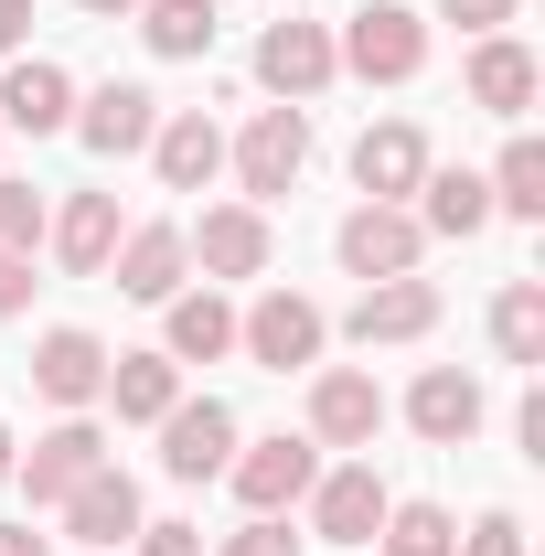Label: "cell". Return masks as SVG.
<instances>
[{"label": "cell", "instance_id": "6da1fadb", "mask_svg": "<svg viewBox=\"0 0 545 556\" xmlns=\"http://www.w3.org/2000/svg\"><path fill=\"white\" fill-rule=\"evenodd\" d=\"M332 65L364 75V86H407V75L428 65V22H417L407 0H364V11H342Z\"/></svg>", "mask_w": 545, "mask_h": 556}, {"label": "cell", "instance_id": "7a4b0ae2", "mask_svg": "<svg viewBox=\"0 0 545 556\" xmlns=\"http://www.w3.org/2000/svg\"><path fill=\"white\" fill-rule=\"evenodd\" d=\"M321 343H332V321H321V300H300V289H257V311H236V353L268 364V375L321 364Z\"/></svg>", "mask_w": 545, "mask_h": 556}, {"label": "cell", "instance_id": "3957f363", "mask_svg": "<svg viewBox=\"0 0 545 556\" xmlns=\"http://www.w3.org/2000/svg\"><path fill=\"white\" fill-rule=\"evenodd\" d=\"M236 182H246V204H278L300 172H310V108H257L246 129H236Z\"/></svg>", "mask_w": 545, "mask_h": 556}, {"label": "cell", "instance_id": "277c9868", "mask_svg": "<svg viewBox=\"0 0 545 556\" xmlns=\"http://www.w3.org/2000/svg\"><path fill=\"white\" fill-rule=\"evenodd\" d=\"M225 482H236V503L246 514H289V503H310V482H321V450L310 439H236V460H225Z\"/></svg>", "mask_w": 545, "mask_h": 556}, {"label": "cell", "instance_id": "5b68a950", "mask_svg": "<svg viewBox=\"0 0 545 556\" xmlns=\"http://www.w3.org/2000/svg\"><path fill=\"white\" fill-rule=\"evenodd\" d=\"M332 22H300V11H278L268 33H257V86H268L278 108H310L321 86H332Z\"/></svg>", "mask_w": 545, "mask_h": 556}, {"label": "cell", "instance_id": "8992f818", "mask_svg": "<svg viewBox=\"0 0 545 556\" xmlns=\"http://www.w3.org/2000/svg\"><path fill=\"white\" fill-rule=\"evenodd\" d=\"M342 278H417V257H428V225H417L407 204H353L332 236Z\"/></svg>", "mask_w": 545, "mask_h": 556}, {"label": "cell", "instance_id": "52a82bcc", "mask_svg": "<svg viewBox=\"0 0 545 556\" xmlns=\"http://www.w3.org/2000/svg\"><path fill=\"white\" fill-rule=\"evenodd\" d=\"M375 428H385V386L364 375V364H321L310 375V450H375Z\"/></svg>", "mask_w": 545, "mask_h": 556}, {"label": "cell", "instance_id": "ba28073f", "mask_svg": "<svg viewBox=\"0 0 545 556\" xmlns=\"http://www.w3.org/2000/svg\"><path fill=\"white\" fill-rule=\"evenodd\" d=\"M268 204H204V225H182V257L204 278H268Z\"/></svg>", "mask_w": 545, "mask_h": 556}, {"label": "cell", "instance_id": "9c48e42d", "mask_svg": "<svg viewBox=\"0 0 545 556\" xmlns=\"http://www.w3.org/2000/svg\"><path fill=\"white\" fill-rule=\"evenodd\" d=\"M385 503H396V492L375 482V460H332V471L310 482V535H321V546H375Z\"/></svg>", "mask_w": 545, "mask_h": 556}, {"label": "cell", "instance_id": "30bf717a", "mask_svg": "<svg viewBox=\"0 0 545 556\" xmlns=\"http://www.w3.org/2000/svg\"><path fill=\"white\" fill-rule=\"evenodd\" d=\"M481 417H492V396H481V375H460V364H428L407 386V428L428 439V450H471Z\"/></svg>", "mask_w": 545, "mask_h": 556}, {"label": "cell", "instance_id": "8fae6325", "mask_svg": "<svg viewBox=\"0 0 545 556\" xmlns=\"http://www.w3.org/2000/svg\"><path fill=\"white\" fill-rule=\"evenodd\" d=\"M236 460V407L225 396H182V407L161 417V471L172 482H214Z\"/></svg>", "mask_w": 545, "mask_h": 556}, {"label": "cell", "instance_id": "7c38bea8", "mask_svg": "<svg viewBox=\"0 0 545 556\" xmlns=\"http://www.w3.org/2000/svg\"><path fill=\"white\" fill-rule=\"evenodd\" d=\"M11 471L33 482V503H65V492L86 482V471H107V428L75 407V417H54V428L33 439V460H11Z\"/></svg>", "mask_w": 545, "mask_h": 556}, {"label": "cell", "instance_id": "4fadbf2b", "mask_svg": "<svg viewBox=\"0 0 545 556\" xmlns=\"http://www.w3.org/2000/svg\"><path fill=\"white\" fill-rule=\"evenodd\" d=\"M150 129H161V97H150V86H129V75H107L97 97H75V139H86L97 161L150 150Z\"/></svg>", "mask_w": 545, "mask_h": 556}, {"label": "cell", "instance_id": "5bb4252c", "mask_svg": "<svg viewBox=\"0 0 545 556\" xmlns=\"http://www.w3.org/2000/svg\"><path fill=\"white\" fill-rule=\"evenodd\" d=\"M353 343H428L439 332V289L428 278H364V300H353V321H342Z\"/></svg>", "mask_w": 545, "mask_h": 556}, {"label": "cell", "instance_id": "9a60e30c", "mask_svg": "<svg viewBox=\"0 0 545 556\" xmlns=\"http://www.w3.org/2000/svg\"><path fill=\"white\" fill-rule=\"evenodd\" d=\"M353 182H364V204H407L417 182H428V139H417V118H375V129L353 139Z\"/></svg>", "mask_w": 545, "mask_h": 556}, {"label": "cell", "instance_id": "2e32d148", "mask_svg": "<svg viewBox=\"0 0 545 556\" xmlns=\"http://www.w3.org/2000/svg\"><path fill=\"white\" fill-rule=\"evenodd\" d=\"M97 278H118V300H150V311H161V300L193 278V257H182V225H129V236H118V257H107Z\"/></svg>", "mask_w": 545, "mask_h": 556}, {"label": "cell", "instance_id": "e0dca14e", "mask_svg": "<svg viewBox=\"0 0 545 556\" xmlns=\"http://www.w3.org/2000/svg\"><path fill=\"white\" fill-rule=\"evenodd\" d=\"M139 525H150V514H139V482L118 471V460H107V471H86V482L65 492V535H86L97 556H118Z\"/></svg>", "mask_w": 545, "mask_h": 556}, {"label": "cell", "instance_id": "ac0fdd59", "mask_svg": "<svg viewBox=\"0 0 545 556\" xmlns=\"http://www.w3.org/2000/svg\"><path fill=\"white\" fill-rule=\"evenodd\" d=\"M0 129H33V139L75 129V75L43 65V54H22V65L0 75Z\"/></svg>", "mask_w": 545, "mask_h": 556}, {"label": "cell", "instance_id": "d6986e66", "mask_svg": "<svg viewBox=\"0 0 545 556\" xmlns=\"http://www.w3.org/2000/svg\"><path fill=\"white\" fill-rule=\"evenodd\" d=\"M150 161H161V182H172V193H204L214 172H225V129H214L204 108H161Z\"/></svg>", "mask_w": 545, "mask_h": 556}, {"label": "cell", "instance_id": "ffe728a7", "mask_svg": "<svg viewBox=\"0 0 545 556\" xmlns=\"http://www.w3.org/2000/svg\"><path fill=\"white\" fill-rule=\"evenodd\" d=\"M460 86H471V108H492V118H524V108H535V86H545V65L514 43V33H481Z\"/></svg>", "mask_w": 545, "mask_h": 556}, {"label": "cell", "instance_id": "44dd1931", "mask_svg": "<svg viewBox=\"0 0 545 556\" xmlns=\"http://www.w3.org/2000/svg\"><path fill=\"white\" fill-rule=\"evenodd\" d=\"M161 311H172V332H161L172 364H225V353H236V300H225L214 278H204V289H172Z\"/></svg>", "mask_w": 545, "mask_h": 556}, {"label": "cell", "instance_id": "7402d4cb", "mask_svg": "<svg viewBox=\"0 0 545 556\" xmlns=\"http://www.w3.org/2000/svg\"><path fill=\"white\" fill-rule=\"evenodd\" d=\"M33 386H43V396H54V407H97V386H107V343H97V332H43V343H33Z\"/></svg>", "mask_w": 545, "mask_h": 556}, {"label": "cell", "instance_id": "603a6c76", "mask_svg": "<svg viewBox=\"0 0 545 556\" xmlns=\"http://www.w3.org/2000/svg\"><path fill=\"white\" fill-rule=\"evenodd\" d=\"M97 396L129 417V428H161V417L182 407V364L172 353H107V386Z\"/></svg>", "mask_w": 545, "mask_h": 556}, {"label": "cell", "instance_id": "cb8c5ba5", "mask_svg": "<svg viewBox=\"0 0 545 556\" xmlns=\"http://www.w3.org/2000/svg\"><path fill=\"white\" fill-rule=\"evenodd\" d=\"M43 236H54V257H65V278H97L107 257H118V236H129V225H118V193H75V204L54 214Z\"/></svg>", "mask_w": 545, "mask_h": 556}, {"label": "cell", "instance_id": "d4e9b609", "mask_svg": "<svg viewBox=\"0 0 545 556\" xmlns=\"http://www.w3.org/2000/svg\"><path fill=\"white\" fill-rule=\"evenodd\" d=\"M417 225H428V236H460V247H471L481 225H492V182H481V172H439V161H428V182H417Z\"/></svg>", "mask_w": 545, "mask_h": 556}, {"label": "cell", "instance_id": "484cf974", "mask_svg": "<svg viewBox=\"0 0 545 556\" xmlns=\"http://www.w3.org/2000/svg\"><path fill=\"white\" fill-rule=\"evenodd\" d=\"M129 22H139V43H150L161 65H193V54H214V33H225L214 0H139Z\"/></svg>", "mask_w": 545, "mask_h": 556}, {"label": "cell", "instance_id": "4316f807", "mask_svg": "<svg viewBox=\"0 0 545 556\" xmlns=\"http://www.w3.org/2000/svg\"><path fill=\"white\" fill-rule=\"evenodd\" d=\"M492 353H503V364H545V278H503V300H492Z\"/></svg>", "mask_w": 545, "mask_h": 556}, {"label": "cell", "instance_id": "83f0119b", "mask_svg": "<svg viewBox=\"0 0 545 556\" xmlns=\"http://www.w3.org/2000/svg\"><path fill=\"white\" fill-rule=\"evenodd\" d=\"M481 182H492V214H524V225H535L545 214V139H503V161H492V172H481Z\"/></svg>", "mask_w": 545, "mask_h": 556}, {"label": "cell", "instance_id": "f1b7e54d", "mask_svg": "<svg viewBox=\"0 0 545 556\" xmlns=\"http://www.w3.org/2000/svg\"><path fill=\"white\" fill-rule=\"evenodd\" d=\"M375 546H385V556H449V546H460V525H449V503H385Z\"/></svg>", "mask_w": 545, "mask_h": 556}, {"label": "cell", "instance_id": "f546056e", "mask_svg": "<svg viewBox=\"0 0 545 556\" xmlns=\"http://www.w3.org/2000/svg\"><path fill=\"white\" fill-rule=\"evenodd\" d=\"M43 225H54V214H43V193L0 172V247H43Z\"/></svg>", "mask_w": 545, "mask_h": 556}, {"label": "cell", "instance_id": "4dcf8cb0", "mask_svg": "<svg viewBox=\"0 0 545 556\" xmlns=\"http://www.w3.org/2000/svg\"><path fill=\"white\" fill-rule=\"evenodd\" d=\"M214 556H300V535H289V514H246Z\"/></svg>", "mask_w": 545, "mask_h": 556}, {"label": "cell", "instance_id": "1f68e13d", "mask_svg": "<svg viewBox=\"0 0 545 556\" xmlns=\"http://www.w3.org/2000/svg\"><path fill=\"white\" fill-rule=\"evenodd\" d=\"M449 556H524V514H503V503H492V514H481Z\"/></svg>", "mask_w": 545, "mask_h": 556}, {"label": "cell", "instance_id": "d6a6232c", "mask_svg": "<svg viewBox=\"0 0 545 556\" xmlns=\"http://www.w3.org/2000/svg\"><path fill=\"white\" fill-rule=\"evenodd\" d=\"M514 11H524V0H439V22H460V33H503V22H514Z\"/></svg>", "mask_w": 545, "mask_h": 556}, {"label": "cell", "instance_id": "836d02e7", "mask_svg": "<svg viewBox=\"0 0 545 556\" xmlns=\"http://www.w3.org/2000/svg\"><path fill=\"white\" fill-rule=\"evenodd\" d=\"M139 556H204V525H139Z\"/></svg>", "mask_w": 545, "mask_h": 556}, {"label": "cell", "instance_id": "e575fe53", "mask_svg": "<svg viewBox=\"0 0 545 556\" xmlns=\"http://www.w3.org/2000/svg\"><path fill=\"white\" fill-rule=\"evenodd\" d=\"M33 300V247H0V321Z\"/></svg>", "mask_w": 545, "mask_h": 556}, {"label": "cell", "instance_id": "d590c367", "mask_svg": "<svg viewBox=\"0 0 545 556\" xmlns=\"http://www.w3.org/2000/svg\"><path fill=\"white\" fill-rule=\"evenodd\" d=\"M22 33H33V0H0V54H22Z\"/></svg>", "mask_w": 545, "mask_h": 556}, {"label": "cell", "instance_id": "8d00e7d4", "mask_svg": "<svg viewBox=\"0 0 545 556\" xmlns=\"http://www.w3.org/2000/svg\"><path fill=\"white\" fill-rule=\"evenodd\" d=\"M0 556H54V535H33V525H0Z\"/></svg>", "mask_w": 545, "mask_h": 556}, {"label": "cell", "instance_id": "74e56055", "mask_svg": "<svg viewBox=\"0 0 545 556\" xmlns=\"http://www.w3.org/2000/svg\"><path fill=\"white\" fill-rule=\"evenodd\" d=\"M75 11H97V22H129L139 0H75Z\"/></svg>", "mask_w": 545, "mask_h": 556}, {"label": "cell", "instance_id": "f35d334b", "mask_svg": "<svg viewBox=\"0 0 545 556\" xmlns=\"http://www.w3.org/2000/svg\"><path fill=\"white\" fill-rule=\"evenodd\" d=\"M11 460H22V439H11V428H0V482H11Z\"/></svg>", "mask_w": 545, "mask_h": 556}, {"label": "cell", "instance_id": "ab89813d", "mask_svg": "<svg viewBox=\"0 0 545 556\" xmlns=\"http://www.w3.org/2000/svg\"><path fill=\"white\" fill-rule=\"evenodd\" d=\"M278 11H300V0H278Z\"/></svg>", "mask_w": 545, "mask_h": 556}, {"label": "cell", "instance_id": "60d3db41", "mask_svg": "<svg viewBox=\"0 0 545 556\" xmlns=\"http://www.w3.org/2000/svg\"><path fill=\"white\" fill-rule=\"evenodd\" d=\"M0 139H11V129H0Z\"/></svg>", "mask_w": 545, "mask_h": 556}]
</instances>
